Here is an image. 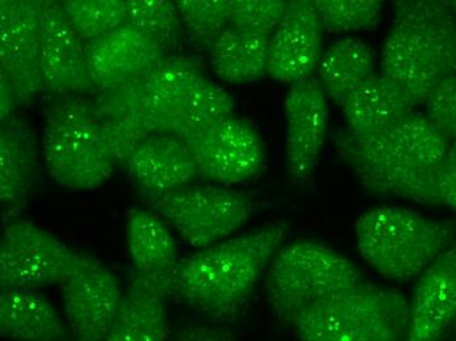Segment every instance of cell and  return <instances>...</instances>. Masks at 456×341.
Here are the masks:
<instances>
[{
  "label": "cell",
  "mask_w": 456,
  "mask_h": 341,
  "mask_svg": "<svg viewBox=\"0 0 456 341\" xmlns=\"http://www.w3.org/2000/svg\"><path fill=\"white\" fill-rule=\"evenodd\" d=\"M450 4H452V10H454V12L456 13V0H449Z\"/></svg>",
  "instance_id": "8d00e7d4"
},
{
  "label": "cell",
  "mask_w": 456,
  "mask_h": 341,
  "mask_svg": "<svg viewBox=\"0 0 456 341\" xmlns=\"http://www.w3.org/2000/svg\"><path fill=\"white\" fill-rule=\"evenodd\" d=\"M40 49L38 70L44 91L57 96L97 93L88 69L86 41L77 35L58 0H38Z\"/></svg>",
  "instance_id": "7c38bea8"
},
{
  "label": "cell",
  "mask_w": 456,
  "mask_h": 341,
  "mask_svg": "<svg viewBox=\"0 0 456 341\" xmlns=\"http://www.w3.org/2000/svg\"><path fill=\"white\" fill-rule=\"evenodd\" d=\"M204 75L199 61L169 53L129 82L91 96L117 166L142 141L168 134L183 100Z\"/></svg>",
  "instance_id": "3957f363"
},
{
  "label": "cell",
  "mask_w": 456,
  "mask_h": 341,
  "mask_svg": "<svg viewBox=\"0 0 456 341\" xmlns=\"http://www.w3.org/2000/svg\"><path fill=\"white\" fill-rule=\"evenodd\" d=\"M72 334L82 341L108 340L122 293L110 268L90 257L61 284Z\"/></svg>",
  "instance_id": "5bb4252c"
},
{
  "label": "cell",
  "mask_w": 456,
  "mask_h": 341,
  "mask_svg": "<svg viewBox=\"0 0 456 341\" xmlns=\"http://www.w3.org/2000/svg\"><path fill=\"white\" fill-rule=\"evenodd\" d=\"M122 167L147 197L179 190L199 177L188 143L172 134H154L142 141Z\"/></svg>",
  "instance_id": "ffe728a7"
},
{
  "label": "cell",
  "mask_w": 456,
  "mask_h": 341,
  "mask_svg": "<svg viewBox=\"0 0 456 341\" xmlns=\"http://www.w3.org/2000/svg\"><path fill=\"white\" fill-rule=\"evenodd\" d=\"M176 4L186 35L208 53L231 25L232 0H176Z\"/></svg>",
  "instance_id": "f546056e"
},
{
  "label": "cell",
  "mask_w": 456,
  "mask_h": 341,
  "mask_svg": "<svg viewBox=\"0 0 456 341\" xmlns=\"http://www.w3.org/2000/svg\"><path fill=\"white\" fill-rule=\"evenodd\" d=\"M21 102L10 77L0 71V121L15 115Z\"/></svg>",
  "instance_id": "d590c367"
},
{
  "label": "cell",
  "mask_w": 456,
  "mask_h": 341,
  "mask_svg": "<svg viewBox=\"0 0 456 341\" xmlns=\"http://www.w3.org/2000/svg\"><path fill=\"white\" fill-rule=\"evenodd\" d=\"M126 240L133 271L149 276H175L179 257L168 227L154 213L134 209L127 220Z\"/></svg>",
  "instance_id": "484cf974"
},
{
  "label": "cell",
  "mask_w": 456,
  "mask_h": 341,
  "mask_svg": "<svg viewBox=\"0 0 456 341\" xmlns=\"http://www.w3.org/2000/svg\"><path fill=\"white\" fill-rule=\"evenodd\" d=\"M456 321V243L419 277L410 302L408 340L436 341Z\"/></svg>",
  "instance_id": "ac0fdd59"
},
{
  "label": "cell",
  "mask_w": 456,
  "mask_h": 341,
  "mask_svg": "<svg viewBox=\"0 0 456 341\" xmlns=\"http://www.w3.org/2000/svg\"><path fill=\"white\" fill-rule=\"evenodd\" d=\"M90 257L33 222L8 218L0 240V287L40 289L61 285Z\"/></svg>",
  "instance_id": "30bf717a"
},
{
  "label": "cell",
  "mask_w": 456,
  "mask_h": 341,
  "mask_svg": "<svg viewBox=\"0 0 456 341\" xmlns=\"http://www.w3.org/2000/svg\"><path fill=\"white\" fill-rule=\"evenodd\" d=\"M126 23L157 41L167 52L179 45L183 24L176 0H126Z\"/></svg>",
  "instance_id": "83f0119b"
},
{
  "label": "cell",
  "mask_w": 456,
  "mask_h": 341,
  "mask_svg": "<svg viewBox=\"0 0 456 341\" xmlns=\"http://www.w3.org/2000/svg\"><path fill=\"white\" fill-rule=\"evenodd\" d=\"M288 0H232L231 25L271 36L285 13Z\"/></svg>",
  "instance_id": "1f68e13d"
},
{
  "label": "cell",
  "mask_w": 456,
  "mask_h": 341,
  "mask_svg": "<svg viewBox=\"0 0 456 341\" xmlns=\"http://www.w3.org/2000/svg\"><path fill=\"white\" fill-rule=\"evenodd\" d=\"M150 207L197 249L228 240L251 220L252 195L216 185L188 184L149 197Z\"/></svg>",
  "instance_id": "9c48e42d"
},
{
  "label": "cell",
  "mask_w": 456,
  "mask_h": 341,
  "mask_svg": "<svg viewBox=\"0 0 456 341\" xmlns=\"http://www.w3.org/2000/svg\"><path fill=\"white\" fill-rule=\"evenodd\" d=\"M377 55L360 38L347 37L322 53L318 80L322 91L338 108L361 85L375 75Z\"/></svg>",
  "instance_id": "d4e9b609"
},
{
  "label": "cell",
  "mask_w": 456,
  "mask_h": 341,
  "mask_svg": "<svg viewBox=\"0 0 456 341\" xmlns=\"http://www.w3.org/2000/svg\"><path fill=\"white\" fill-rule=\"evenodd\" d=\"M325 32L371 29L379 23L383 0H311Z\"/></svg>",
  "instance_id": "4dcf8cb0"
},
{
  "label": "cell",
  "mask_w": 456,
  "mask_h": 341,
  "mask_svg": "<svg viewBox=\"0 0 456 341\" xmlns=\"http://www.w3.org/2000/svg\"><path fill=\"white\" fill-rule=\"evenodd\" d=\"M86 53L97 93L129 82L169 54L157 41L129 23L86 43Z\"/></svg>",
  "instance_id": "e0dca14e"
},
{
  "label": "cell",
  "mask_w": 456,
  "mask_h": 341,
  "mask_svg": "<svg viewBox=\"0 0 456 341\" xmlns=\"http://www.w3.org/2000/svg\"><path fill=\"white\" fill-rule=\"evenodd\" d=\"M235 101L221 85L204 77L183 100L168 134L186 138L233 115Z\"/></svg>",
  "instance_id": "4316f807"
},
{
  "label": "cell",
  "mask_w": 456,
  "mask_h": 341,
  "mask_svg": "<svg viewBox=\"0 0 456 341\" xmlns=\"http://www.w3.org/2000/svg\"><path fill=\"white\" fill-rule=\"evenodd\" d=\"M416 107L394 80L375 74L345 100L341 110L352 134L371 135L394 126Z\"/></svg>",
  "instance_id": "7402d4cb"
},
{
  "label": "cell",
  "mask_w": 456,
  "mask_h": 341,
  "mask_svg": "<svg viewBox=\"0 0 456 341\" xmlns=\"http://www.w3.org/2000/svg\"><path fill=\"white\" fill-rule=\"evenodd\" d=\"M175 276L132 272L122 294L108 341H163L168 337L167 299L174 294Z\"/></svg>",
  "instance_id": "44dd1931"
},
{
  "label": "cell",
  "mask_w": 456,
  "mask_h": 341,
  "mask_svg": "<svg viewBox=\"0 0 456 341\" xmlns=\"http://www.w3.org/2000/svg\"><path fill=\"white\" fill-rule=\"evenodd\" d=\"M338 155L372 195L441 205L439 174L450 142L421 113L371 135L340 130Z\"/></svg>",
  "instance_id": "6da1fadb"
},
{
  "label": "cell",
  "mask_w": 456,
  "mask_h": 341,
  "mask_svg": "<svg viewBox=\"0 0 456 341\" xmlns=\"http://www.w3.org/2000/svg\"><path fill=\"white\" fill-rule=\"evenodd\" d=\"M425 116L450 143L456 141V74L444 77L428 93Z\"/></svg>",
  "instance_id": "d6a6232c"
},
{
  "label": "cell",
  "mask_w": 456,
  "mask_h": 341,
  "mask_svg": "<svg viewBox=\"0 0 456 341\" xmlns=\"http://www.w3.org/2000/svg\"><path fill=\"white\" fill-rule=\"evenodd\" d=\"M77 35L88 43L126 23V0H58Z\"/></svg>",
  "instance_id": "f1b7e54d"
},
{
  "label": "cell",
  "mask_w": 456,
  "mask_h": 341,
  "mask_svg": "<svg viewBox=\"0 0 456 341\" xmlns=\"http://www.w3.org/2000/svg\"><path fill=\"white\" fill-rule=\"evenodd\" d=\"M271 36L227 27L208 50L214 73L230 85L257 82L268 75Z\"/></svg>",
  "instance_id": "cb8c5ba5"
},
{
  "label": "cell",
  "mask_w": 456,
  "mask_h": 341,
  "mask_svg": "<svg viewBox=\"0 0 456 341\" xmlns=\"http://www.w3.org/2000/svg\"><path fill=\"white\" fill-rule=\"evenodd\" d=\"M199 177L216 184H239L257 176L265 149L257 130L231 115L186 138Z\"/></svg>",
  "instance_id": "8fae6325"
},
{
  "label": "cell",
  "mask_w": 456,
  "mask_h": 341,
  "mask_svg": "<svg viewBox=\"0 0 456 341\" xmlns=\"http://www.w3.org/2000/svg\"><path fill=\"white\" fill-rule=\"evenodd\" d=\"M44 159L60 187L94 191L112 177L116 159L87 96H57L46 110Z\"/></svg>",
  "instance_id": "52a82bcc"
},
{
  "label": "cell",
  "mask_w": 456,
  "mask_h": 341,
  "mask_svg": "<svg viewBox=\"0 0 456 341\" xmlns=\"http://www.w3.org/2000/svg\"><path fill=\"white\" fill-rule=\"evenodd\" d=\"M324 32L311 0H288L269 40V77L289 85L313 77L322 57Z\"/></svg>",
  "instance_id": "9a60e30c"
},
{
  "label": "cell",
  "mask_w": 456,
  "mask_h": 341,
  "mask_svg": "<svg viewBox=\"0 0 456 341\" xmlns=\"http://www.w3.org/2000/svg\"><path fill=\"white\" fill-rule=\"evenodd\" d=\"M38 49V0H0V71L15 85L21 105L44 91Z\"/></svg>",
  "instance_id": "2e32d148"
},
{
  "label": "cell",
  "mask_w": 456,
  "mask_h": 341,
  "mask_svg": "<svg viewBox=\"0 0 456 341\" xmlns=\"http://www.w3.org/2000/svg\"><path fill=\"white\" fill-rule=\"evenodd\" d=\"M40 179L37 141L32 127L12 115L0 126V202L4 220L19 217Z\"/></svg>",
  "instance_id": "d6986e66"
},
{
  "label": "cell",
  "mask_w": 456,
  "mask_h": 341,
  "mask_svg": "<svg viewBox=\"0 0 456 341\" xmlns=\"http://www.w3.org/2000/svg\"><path fill=\"white\" fill-rule=\"evenodd\" d=\"M175 340L182 341H228L235 339V334L222 327L188 326L175 334Z\"/></svg>",
  "instance_id": "e575fe53"
},
{
  "label": "cell",
  "mask_w": 456,
  "mask_h": 341,
  "mask_svg": "<svg viewBox=\"0 0 456 341\" xmlns=\"http://www.w3.org/2000/svg\"><path fill=\"white\" fill-rule=\"evenodd\" d=\"M285 221L200 249L180 260L174 294L213 321H235L288 234Z\"/></svg>",
  "instance_id": "7a4b0ae2"
},
{
  "label": "cell",
  "mask_w": 456,
  "mask_h": 341,
  "mask_svg": "<svg viewBox=\"0 0 456 341\" xmlns=\"http://www.w3.org/2000/svg\"><path fill=\"white\" fill-rule=\"evenodd\" d=\"M439 199L456 212V141L450 143L439 174Z\"/></svg>",
  "instance_id": "836d02e7"
},
{
  "label": "cell",
  "mask_w": 456,
  "mask_h": 341,
  "mask_svg": "<svg viewBox=\"0 0 456 341\" xmlns=\"http://www.w3.org/2000/svg\"><path fill=\"white\" fill-rule=\"evenodd\" d=\"M362 279L360 269L327 244L300 240L275 252L264 288L275 317L293 326L303 310Z\"/></svg>",
  "instance_id": "ba28073f"
},
{
  "label": "cell",
  "mask_w": 456,
  "mask_h": 341,
  "mask_svg": "<svg viewBox=\"0 0 456 341\" xmlns=\"http://www.w3.org/2000/svg\"><path fill=\"white\" fill-rule=\"evenodd\" d=\"M293 327L305 341L404 340L410 302L394 288L362 279L303 310Z\"/></svg>",
  "instance_id": "8992f818"
},
{
  "label": "cell",
  "mask_w": 456,
  "mask_h": 341,
  "mask_svg": "<svg viewBox=\"0 0 456 341\" xmlns=\"http://www.w3.org/2000/svg\"><path fill=\"white\" fill-rule=\"evenodd\" d=\"M382 74L419 105L456 74V13L449 0H394Z\"/></svg>",
  "instance_id": "277c9868"
},
{
  "label": "cell",
  "mask_w": 456,
  "mask_h": 341,
  "mask_svg": "<svg viewBox=\"0 0 456 341\" xmlns=\"http://www.w3.org/2000/svg\"><path fill=\"white\" fill-rule=\"evenodd\" d=\"M358 251L385 279L410 282L456 243V223L421 213L377 207L355 222Z\"/></svg>",
  "instance_id": "5b68a950"
},
{
  "label": "cell",
  "mask_w": 456,
  "mask_h": 341,
  "mask_svg": "<svg viewBox=\"0 0 456 341\" xmlns=\"http://www.w3.org/2000/svg\"><path fill=\"white\" fill-rule=\"evenodd\" d=\"M286 160L297 184H308L318 166L330 124L328 98L313 77L294 83L285 100Z\"/></svg>",
  "instance_id": "4fadbf2b"
},
{
  "label": "cell",
  "mask_w": 456,
  "mask_h": 341,
  "mask_svg": "<svg viewBox=\"0 0 456 341\" xmlns=\"http://www.w3.org/2000/svg\"><path fill=\"white\" fill-rule=\"evenodd\" d=\"M0 335L21 341H60L69 334L53 304L33 288H2Z\"/></svg>",
  "instance_id": "603a6c76"
}]
</instances>
